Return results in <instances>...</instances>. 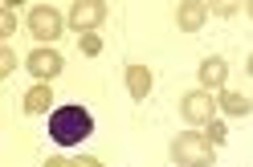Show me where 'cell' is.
Segmentation results:
<instances>
[{
    "label": "cell",
    "instance_id": "obj_1",
    "mask_svg": "<svg viewBox=\"0 0 253 167\" xmlns=\"http://www.w3.org/2000/svg\"><path fill=\"white\" fill-rule=\"evenodd\" d=\"M94 134V114L86 110V106H78V102H66V106H57V110L49 114V139L57 147H74V143H82Z\"/></svg>",
    "mask_w": 253,
    "mask_h": 167
},
{
    "label": "cell",
    "instance_id": "obj_13",
    "mask_svg": "<svg viewBox=\"0 0 253 167\" xmlns=\"http://www.w3.org/2000/svg\"><path fill=\"white\" fill-rule=\"evenodd\" d=\"M204 139H209L212 147H220V143H225V139H229V131H225V123H216V118H212V123H209V127H204Z\"/></svg>",
    "mask_w": 253,
    "mask_h": 167
},
{
    "label": "cell",
    "instance_id": "obj_5",
    "mask_svg": "<svg viewBox=\"0 0 253 167\" xmlns=\"http://www.w3.org/2000/svg\"><path fill=\"white\" fill-rule=\"evenodd\" d=\"M102 21H106V4L102 0H74L70 17H66V25L78 29V33H98Z\"/></svg>",
    "mask_w": 253,
    "mask_h": 167
},
{
    "label": "cell",
    "instance_id": "obj_7",
    "mask_svg": "<svg viewBox=\"0 0 253 167\" xmlns=\"http://www.w3.org/2000/svg\"><path fill=\"white\" fill-rule=\"evenodd\" d=\"M204 21H209V4H204V0H184V4L176 8V25L184 29V33L204 29Z\"/></svg>",
    "mask_w": 253,
    "mask_h": 167
},
{
    "label": "cell",
    "instance_id": "obj_17",
    "mask_svg": "<svg viewBox=\"0 0 253 167\" xmlns=\"http://www.w3.org/2000/svg\"><path fill=\"white\" fill-rule=\"evenodd\" d=\"M41 167H74V159H66V155H49Z\"/></svg>",
    "mask_w": 253,
    "mask_h": 167
},
{
    "label": "cell",
    "instance_id": "obj_4",
    "mask_svg": "<svg viewBox=\"0 0 253 167\" xmlns=\"http://www.w3.org/2000/svg\"><path fill=\"white\" fill-rule=\"evenodd\" d=\"M61 25H66V21H61V12H57L53 4L29 8V33H33L37 41H45V45L57 41V37H61Z\"/></svg>",
    "mask_w": 253,
    "mask_h": 167
},
{
    "label": "cell",
    "instance_id": "obj_9",
    "mask_svg": "<svg viewBox=\"0 0 253 167\" xmlns=\"http://www.w3.org/2000/svg\"><path fill=\"white\" fill-rule=\"evenodd\" d=\"M53 102H57L53 90L45 86V82H37L33 90H25V102L21 106H25V114H53Z\"/></svg>",
    "mask_w": 253,
    "mask_h": 167
},
{
    "label": "cell",
    "instance_id": "obj_14",
    "mask_svg": "<svg viewBox=\"0 0 253 167\" xmlns=\"http://www.w3.org/2000/svg\"><path fill=\"white\" fill-rule=\"evenodd\" d=\"M82 53H86V57H98V53H102V37L86 33V37H82Z\"/></svg>",
    "mask_w": 253,
    "mask_h": 167
},
{
    "label": "cell",
    "instance_id": "obj_11",
    "mask_svg": "<svg viewBox=\"0 0 253 167\" xmlns=\"http://www.w3.org/2000/svg\"><path fill=\"white\" fill-rule=\"evenodd\" d=\"M126 94H131V102H147V94H151V69L147 66H126Z\"/></svg>",
    "mask_w": 253,
    "mask_h": 167
},
{
    "label": "cell",
    "instance_id": "obj_16",
    "mask_svg": "<svg viewBox=\"0 0 253 167\" xmlns=\"http://www.w3.org/2000/svg\"><path fill=\"white\" fill-rule=\"evenodd\" d=\"M209 12L225 21V17H233V12H237V4H229V0H216V4H209Z\"/></svg>",
    "mask_w": 253,
    "mask_h": 167
},
{
    "label": "cell",
    "instance_id": "obj_8",
    "mask_svg": "<svg viewBox=\"0 0 253 167\" xmlns=\"http://www.w3.org/2000/svg\"><path fill=\"white\" fill-rule=\"evenodd\" d=\"M225 78H229V62L225 57H204L200 62V90H225Z\"/></svg>",
    "mask_w": 253,
    "mask_h": 167
},
{
    "label": "cell",
    "instance_id": "obj_20",
    "mask_svg": "<svg viewBox=\"0 0 253 167\" xmlns=\"http://www.w3.org/2000/svg\"><path fill=\"white\" fill-rule=\"evenodd\" d=\"M245 12H249V21H253V0H249V4H245Z\"/></svg>",
    "mask_w": 253,
    "mask_h": 167
},
{
    "label": "cell",
    "instance_id": "obj_19",
    "mask_svg": "<svg viewBox=\"0 0 253 167\" xmlns=\"http://www.w3.org/2000/svg\"><path fill=\"white\" fill-rule=\"evenodd\" d=\"M245 69H249V78H253V53H249V62H245Z\"/></svg>",
    "mask_w": 253,
    "mask_h": 167
},
{
    "label": "cell",
    "instance_id": "obj_15",
    "mask_svg": "<svg viewBox=\"0 0 253 167\" xmlns=\"http://www.w3.org/2000/svg\"><path fill=\"white\" fill-rule=\"evenodd\" d=\"M0 33H4V37L17 33V17H12V8H0Z\"/></svg>",
    "mask_w": 253,
    "mask_h": 167
},
{
    "label": "cell",
    "instance_id": "obj_18",
    "mask_svg": "<svg viewBox=\"0 0 253 167\" xmlns=\"http://www.w3.org/2000/svg\"><path fill=\"white\" fill-rule=\"evenodd\" d=\"M74 167H102V159H94V155H78Z\"/></svg>",
    "mask_w": 253,
    "mask_h": 167
},
{
    "label": "cell",
    "instance_id": "obj_3",
    "mask_svg": "<svg viewBox=\"0 0 253 167\" xmlns=\"http://www.w3.org/2000/svg\"><path fill=\"white\" fill-rule=\"evenodd\" d=\"M216 98L209 94V90H192V94H184L180 98V114H184V123L188 127H209L212 118H216Z\"/></svg>",
    "mask_w": 253,
    "mask_h": 167
},
{
    "label": "cell",
    "instance_id": "obj_2",
    "mask_svg": "<svg viewBox=\"0 0 253 167\" xmlns=\"http://www.w3.org/2000/svg\"><path fill=\"white\" fill-rule=\"evenodd\" d=\"M171 163L176 167H216V147L204 134H176L171 139Z\"/></svg>",
    "mask_w": 253,
    "mask_h": 167
},
{
    "label": "cell",
    "instance_id": "obj_10",
    "mask_svg": "<svg viewBox=\"0 0 253 167\" xmlns=\"http://www.w3.org/2000/svg\"><path fill=\"white\" fill-rule=\"evenodd\" d=\"M216 106H220L229 118H245V114H253V98L241 94V90H220V94H216Z\"/></svg>",
    "mask_w": 253,
    "mask_h": 167
},
{
    "label": "cell",
    "instance_id": "obj_12",
    "mask_svg": "<svg viewBox=\"0 0 253 167\" xmlns=\"http://www.w3.org/2000/svg\"><path fill=\"white\" fill-rule=\"evenodd\" d=\"M17 53L8 49V45H0V78H12V73H17Z\"/></svg>",
    "mask_w": 253,
    "mask_h": 167
},
{
    "label": "cell",
    "instance_id": "obj_6",
    "mask_svg": "<svg viewBox=\"0 0 253 167\" xmlns=\"http://www.w3.org/2000/svg\"><path fill=\"white\" fill-rule=\"evenodd\" d=\"M25 66H29V73H33L37 82L49 86V78H57V73L66 69V57H61L57 49H49V45H41V49L29 53V62H25Z\"/></svg>",
    "mask_w": 253,
    "mask_h": 167
}]
</instances>
